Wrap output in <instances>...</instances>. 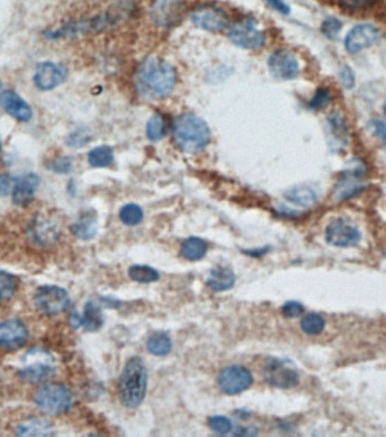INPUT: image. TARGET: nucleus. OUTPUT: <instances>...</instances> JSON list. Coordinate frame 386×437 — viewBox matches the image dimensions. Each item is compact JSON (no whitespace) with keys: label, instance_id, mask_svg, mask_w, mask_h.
<instances>
[{"label":"nucleus","instance_id":"f257e3e1","mask_svg":"<svg viewBox=\"0 0 386 437\" xmlns=\"http://www.w3.org/2000/svg\"><path fill=\"white\" fill-rule=\"evenodd\" d=\"M175 81V70L161 58H147L135 70V89L146 100L168 98L173 92Z\"/></svg>","mask_w":386,"mask_h":437},{"label":"nucleus","instance_id":"f03ea898","mask_svg":"<svg viewBox=\"0 0 386 437\" xmlns=\"http://www.w3.org/2000/svg\"><path fill=\"white\" fill-rule=\"evenodd\" d=\"M148 371L142 357H131L118 380L120 403L128 409L138 408L147 393Z\"/></svg>","mask_w":386,"mask_h":437},{"label":"nucleus","instance_id":"7ed1b4c3","mask_svg":"<svg viewBox=\"0 0 386 437\" xmlns=\"http://www.w3.org/2000/svg\"><path fill=\"white\" fill-rule=\"evenodd\" d=\"M174 141L180 150L185 152H200L211 141V129L204 119L192 113L178 117L174 122Z\"/></svg>","mask_w":386,"mask_h":437},{"label":"nucleus","instance_id":"20e7f679","mask_svg":"<svg viewBox=\"0 0 386 437\" xmlns=\"http://www.w3.org/2000/svg\"><path fill=\"white\" fill-rule=\"evenodd\" d=\"M22 363L23 367L20 368V377L27 383L44 382L55 372V358L49 351L40 347L26 351Z\"/></svg>","mask_w":386,"mask_h":437},{"label":"nucleus","instance_id":"39448f33","mask_svg":"<svg viewBox=\"0 0 386 437\" xmlns=\"http://www.w3.org/2000/svg\"><path fill=\"white\" fill-rule=\"evenodd\" d=\"M69 390L59 383H48L36 390L34 403L41 412L50 416L65 414L72 407Z\"/></svg>","mask_w":386,"mask_h":437},{"label":"nucleus","instance_id":"423d86ee","mask_svg":"<svg viewBox=\"0 0 386 437\" xmlns=\"http://www.w3.org/2000/svg\"><path fill=\"white\" fill-rule=\"evenodd\" d=\"M265 380L274 388L293 389L300 383V374L294 363L276 357H269L263 366Z\"/></svg>","mask_w":386,"mask_h":437},{"label":"nucleus","instance_id":"0eeeda50","mask_svg":"<svg viewBox=\"0 0 386 437\" xmlns=\"http://www.w3.org/2000/svg\"><path fill=\"white\" fill-rule=\"evenodd\" d=\"M34 305L46 315L62 313L70 306L69 294L58 286H42L35 293Z\"/></svg>","mask_w":386,"mask_h":437},{"label":"nucleus","instance_id":"6e6552de","mask_svg":"<svg viewBox=\"0 0 386 437\" xmlns=\"http://www.w3.org/2000/svg\"><path fill=\"white\" fill-rule=\"evenodd\" d=\"M326 240L333 247H352L359 243L361 234L352 221L337 218L326 226Z\"/></svg>","mask_w":386,"mask_h":437},{"label":"nucleus","instance_id":"1a4fd4ad","mask_svg":"<svg viewBox=\"0 0 386 437\" xmlns=\"http://www.w3.org/2000/svg\"><path fill=\"white\" fill-rule=\"evenodd\" d=\"M253 383V377L248 368L231 365L222 368L218 375V386L224 393L237 396L248 390Z\"/></svg>","mask_w":386,"mask_h":437},{"label":"nucleus","instance_id":"9d476101","mask_svg":"<svg viewBox=\"0 0 386 437\" xmlns=\"http://www.w3.org/2000/svg\"><path fill=\"white\" fill-rule=\"evenodd\" d=\"M227 37L233 44L244 49H260L265 44L262 31H260L253 20H241L232 25Z\"/></svg>","mask_w":386,"mask_h":437},{"label":"nucleus","instance_id":"9b49d317","mask_svg":"<svg viewBox=\"0 0 386 437\" xmlns=\"http://www.w3.org/2000/svg\"><path fill=\"white\" fill-rule=\"evenodd\" d=\"M352 167H348L342 173L335 187V198L338 202H343L357 196L358 193H361L365 189V183L363 181L365 167L359 161L352 162Z\"/></svg>","mask_w":386,"mask_h":437},{"label":"nucleus","instance_id":"f8f14e48","mask_svg":"<svg viewBox=\"0 0 386 437\" xmlns=\"http://www.w3.org/2000/svg\"><path fill=\"white\" fill-rule=\"evenodd\" d=\"M191 20L199 29L208 32H220L228 24L227 14L220 7L204 5L193 11Z\"/></svg>","mask_w":386,"mask_h":437},{"label":"nucleus","instance_id":"ddd939ff","mask_svg":"<svg viewBox=\"0 0 386 437\" xmlns=\"http://www.w3.org/2000/svg\"><path fill=\"white\" fill-rule=\"evenodd\" d=\"M68 77V70L64 65L55 64L52 61H44L36 66L33 81L36 89L48 92L58 87Z\"/></svg>","mask_w":386,"mask_h":437},{"label":"nucleus","instance_id":"4468645a","mask_svg":"<svg viewBox=\"0 0 386 437\" xmlns=\"http://www.w3.org/2000/svg\"><path fill=\"white\" fill-rule=\"evenodd\" d=\"M269 70L274 77L281 81L294 79L300 72L297 58L287 50L279 49L269 57Z\"/></svg>","mask_w":386,"mask_h":437},{"label":"nucleus","instance_id":"2eb2a0df","mask_svg":"<svg viewBox=\"0 0 386 437\" xmlns=\"http://www.w3.org/2000/svg\"><path fill=\"white\" fill-rule=\"evenodd\" d=\"M380 38V33L372 24H361L354 26L345 40V46L350 55H354L361 50L367 49L376 44Z\"/></svg>","mask_w":386,"mask_h":437},{"label":"nucleus","instance_id":"dca6fc26","mask_svg":"<svg viewBox=\"0 0 386 437\" xmlns=\"http://www.w3.org/2000/svg\"><path fill=\"white\" fill-rule=\"evenodd\" d=\"M29 331L18 319L7 320L0 323V347L6 351H16L25 345Z\"/></svg>","mask_w":386,"mask_h":437},{"label":"nucleus","instance_id":"f3484780","mask_svg":"<svg viewBox=\"0 0 386 437\" xmlns=\"http://www.w3.org/2000/svg\"><path fill=\"white\" fill-rule=\"evenodd\" d=\"M40 187V178L35 173H27L15 180L12 199L16 206L25 207L32 202L35 193Z\"/></svg>","mask_w":386,"mask_h":437},{"label":"nucleus","instance_id":"a211bd4d","mask_svg":"<svg viewBox=\"0 0 386 437\" xmlns=\"http://www.w3.org/2000/svg\"><path fill=\"white\" fill-rule=\"evenodd\" d=\"M0 107L20 122H29L32 119V107L14 91H4L0 93Z\"/></svg>","mask_w":386,"mask_h":437},{"label":"nucleus","instance_id":"6ab92c4d","mask_svg":"<svg viewBox=\"0 0 386 437\" xmlns=\"http://www.w3.org/2000/svg\"><path fill=\"white\" fill-rule=\"evenodd\" d=\"M150 15L159 25H174L181 18V5L178 0H156Z\"/></svg>","mask_w":386,"mask_h":437},{"label":"nucleus","instance_id":"aec40b11","mask_svg":"<svg viewBox=\"0 0 386 437\" xmlns=\"http://www.w3.org/2000/svg\"><path fill=\"white\" fill-rule=\"evenodd\" d=\"M31 237L40 244H49L59 236V225L49 216H38L29 226Z\"/></svg>","mask_w":386,"mask_h":437},{"label":"nucleus","instance_id":"412c9836","mask_svg":"<svg viewBox=\"0 0 386 437\" xmlns=\"http://www.w3.org/2000/svg\"><path fill=\"white\" fill-rule=\"evenodd\" d=\"M235 273L233 269L226 266H218L209 271L207 278H206V284L211 291L225 292L233 288L235 285Z\"/></svg>","mask_w":386,"mask_h":437},{"label":"nucleus","instance_id":"4be33fe9","mask_svg":"<svg viewBox=\"0 0 386 437\" xmlns=\"http://www.w3.org/2000/svg\"><path fill=\"white\" fill-rule=\"evenodd\" d=\"M98 217L93 210L81 213L77 221L70 226L72 233L83 241L92 240L98 234Z\"/></svg>","mask_w":386,"mask_h":437},{"label":"nucleus","instance_id":"5701e85b","mask_svg":"<svg viewBox=\"0 0 386 437\" xmlns=\"http://www.w3.org/2000/svg\"><path fill=\"white\" fill-rule=\"evenodd\" d=\"M285 198L297 206L307 208L317 204L319 197L317 191L310 185H296L286 191Z\"/></svg>","mask_w":386,"mask_h":437},{"label":"nucleus","instance_id":"b1692460","mask_svg":"<svg viewBox=\"0 0 386 437\" xmlns=\"http://www.w3.org/2000/svg\"><path fill=\"white\" fill-rule=\"evenodd\" d=\"M208 245L198 236L187 237L181 247V254L187 261H199L207 254Z\"/></svg>","mask_w":386,"mask_h":437},{"label":"nucleus","instance_id":"393cba45","mask_svg":"<svg viewBox=\"0 0 386 437\" xmlns=\"http://www.w3.org/2000/svg\"><path fill=\"white\" fill-rule=\"evenodd\" d=\"M85 330L94 332L103 327L104 319L101 308L94 301H88L85 305L84 315L81 317Z\"/></svg>","mask_w":386,"mask_h":437},{"label":"nucleus","instance_id":"a878e982","mask_svg":"<svg viewBox=\"0 0 386 437\" xmlns=\"http://www.w3.org/2000/svg\"><path fill=\"white\" fill-rule=\"evenodd\" d=\"M51 427L46 420L31 418L18 427V436H51Z\"/></svg>","mask_w":386,"mask_h":437},{"label":"nucleus","instance_id":"bb28decb","mask_svg":"<svg viewBox=\"0 0 386 437\" xmlns=\"http://www.w3.org/2000/svg\"><path fill=\"white\" fill-rule=\"evenodd\" d=\"M147 351L154 356H166L172 351V340L165 332H156L147 339Z\"/></svg>","mask_w":386,"mask_h":437},{"label":"nucleus","instance_id":"cd10ccee","mask_svg":"<svg viewBox=\"0 0 386 437\" xmlns=\"http://www.w3.org/2000/svg\"><path fill=\"white\" fill-rule=\"evenodd\" d=\"M128 275L133 282H139V284H152V282H159L161 278L159 271L149 266L145 265L131 266L128 270Z\"/></svg>","mask_w":386,"mask_h":437},{"label":"nucleus","instance_id":"c85d7f7f","mask_svg":"<svg viewBox=\"0 0 386 437\" xmlns=\"http://www.w3.org/2000/svg\"><path fill=\"white\" fill-rule=\"evenodd\" d=\"M114 152L109 146H98L88 152V163L92 167H107L112 164Z\"/></svg>","mask_w":386,"mask_h":437},{"label":"nucleus","instance_id":"c756f323","mask_svg":"<svg viewBox=\"0 0 386 437\" xmlns=\"http://www.w3.org/2000/svg\"><path fill=\"white\" fill-rule=\"evenodd\" d=\"M326 327V321L320 314L309 313L300 321V328L307 336H319L322 334Z\"/></svg>","mask_w":386,"mask_h":437},{"label":"nucleus","instance_id":"7c9ffc66","mask_svg":"<svg viewBox=\"0 0 386 437\" xmlns=\"http://www.w3.org/2000/svg\"><path fill=\"white\" fill-rule=\"evenodd\" d=\"M119 217L127 226H135L142 222L144 211L142 207L135 204H128L120 209Z\"/></svg>","mask_w":386,"mask_h":437},{"label":"nucleus","instance_id":"2f4dec72","mask_svg":"<svg viewBox=\"0 0 386 437\" xmlns=\"http://www.w3.org/2000/svg\"><path fill=\"white\" fill-rule=\"evenodd\" d=\"M18 289V279L11 273L0 271V303L6 302Z\"/></svg>","mask_w":386,"mask_h":437},{"label":"nucleus","instance_id":"473e14b6","mask_svg":"<svg viewBox=\"0 0 386 437\" xmlns=\"http://www.w3.org/2000/svg\"><path fill=\"white\" fill-rule=\"evenodd\" d=\"M328 124L331 128L332 135L335 137L338 143L341 145L346 144L348 141V128L342 117L339 113H335L328 118Z\"/></svg>","mask_w":386,"mask_h":437},{"label":"nucleus","instance_id":"72a5a7b5","mask_svg":"<svg viewBox=\"0 0 386 437\" xmlns=\"http://www.w3.org/2000/svg\"><path fill=\"white\" fill-rule=\"evenodd\" d=\"M164 119L161 115H154L146 124V133L152 141H161L165 135Z\"/></svg>","mask_w":386,"mask_h":437},{"label":"nucleus","instance_id":"f704fd0d","mask_svg":"<svg viewBox=\"0 0 386 437\" xmlns=\"http://www.w3.org/2000/svg\"><path fill=\"white\" fill-rule=\"evenodd\" d=\"M208 426L217 434H227L232 431V422L224 416H213L208 420Z\"/></svg>","mask_w":386,"mask_h":437},{"label":"nucleus","instance_id":"c9c22d12","mask_svg":"<svg viewBox=\"0 0 386 437\" xmlns=\"http://www.w3.org/2000/svg\"><path fill=\"white\" fill-rule=\"evenodd\" d=\"M330 102H331V94H330V92H328V89H317L315 96L310 101L309 105L312 110L320 111V110L326 109L330 104Z\"/></svg>","mask_w":386,"mask_h":437},{"label":"nucleus","instance_id":"e433bc0d","mask_svg":"<svg viewBox=\"0 0 386 437\" xmlns=\"http://www.w3.org/2000/svg\"><path fill=\"white\" fill-rule=\"evenodd\" d=\"M339 4L350 12H361L374 6L375 0H339Z\"/></svg>","mask_w":386,"mask_h":437},{"label":"nucleus","instance_id":"4c0bfd02","mask_svg":"<svg viewBox=\"0 0 386 437\" xmlns=\"http://www.w3.org/2000/svg\"><path fill=\"white\" fill-rule=\"evenodd\" d=\"M341 27H342V24H341L340 20L335 18H328L323 20L321 30L326 38L335 39L340 32Z\"/></svg>","mask_w":386,"mask_h":437},{"label":"nucleus","instance_id":"58836bf2","mask_svg":"<svg viewBox=\"0 0 386 437\" xmlns=\"http://www.w3.org/2000/svg\"><path fill=\"white\" fill-rule=\"evenodd\" d=\"M90 141L91 135L87 130L78 129L70 133L69 137L67 138L66 144L74 148H79V147L85 146Z\"/></svg>","mask_w":386,"mask_h":437},{"label":"nucleus","instance_id":"ea45409f","mask_svg":"<svg viewBox=\"0 0 386 437\" xmlns=\"http://www.w3.org/2000/svg\"><path fill=\"white\" fill-rule=\"evenodd\" d=\"M46 167L58 174H67L72 170V161L69 157L65 156V157H59L50 162Z\"/></svg>","mask_w":386,"mask_h":437},{"label":"nucleus","instance_id":"a19ab883","mask_svg":"<svg viewBox=\"0 0 386 437\" xmlns=\"http://www.w3.org/2000/svg\"><path fill=\"white\" fill-rule=\"evenodd\" d=\"M281 312H283L284 317L287 319H294L302 315L304 306L302 303L297 302V301H289L281 308Z\"/></svg>","mask_w":386,"mask_h":437},{"label":"nucleus","instance_id":"79ce46f5","mask_svg":"<svg viewBox=\"0 0 386 437\" xmlns=\"http://www.w3.org/2000/svg\"><path fill=\"white\" fill-rule=\"evenodd\" d=\"M341 84L346 89H352L354 85V76L352 70L348 66H343L339 72Z\"/></svg>","mask_w":386,"mask_h":437},{"label":"nucleus","instance_id":"37998d69","mask_svg":"<svg viewBox=\"0 0 386 437\" xmlns=\"http://www.w3.org/2000/svg\"><path fill=\"white\" fill-rule=\"evenodd\" d=\"M14 181L15 178L9 174H0V196L6 197L11 193Z\"/></svg>","mask_w":386,"mask_h":437},{"label":"nucleus","instance_id":"c03bdc74","mask_svg":"<svg viewBox=\"0 0 386 437\" xmlns=\"http://www.w3.org/2000/svg\"><path fill=\"white\" fill-rule=\"evenodd\" d=\"M269 6L271 8L277 11L278 13L283 15H288L291 13V8L284 0H267Z\"/></svg>","mask_w":386,"mask_h":437},{"label":"nucleus","instance_id":"a18cd8bd","mask_svg":"<svg viewBox=\"0 0 386 437\" xmlns=\"http://www.w3.org/2000/svg\"><path fill=\"white\" fill-rule=\"evenodd\" d=\"M271 250L270 247H262V249H259V250H243V254H246V256H262L265 254H268L269 251Z\"/></svg>","mask_w":386,"mask_h":437},{"label":"nucleus","instance_id":"49530a36","mask_svg":"<svg viewBox=\"0 0 386 437\" xmlns=\"http://www.w3.org/2000/svg\"><path fill=\"white\" fill-rule=\"evenodd\" d=\"M69 322L72 328L75 329H78L83 325V320H81V315H79L77 312H74V313L70 315Z\"/></svg>","mask_w":386,"mask_h":437},{"label":"nucleus","instance_id":"de8ad7c7","mask_svg":"<svg viewBox=\"0 0 386 437\" xmlns=\"http://www.w3.org/2000/svg\"><path fill=\"white\" fill-rule=\"evenodd\" d=\"M258 433V429L254 427H250V429H244L241 431H237V436H255Z\"/></svg>","mask_w":386,"mask_h":437},{"label":"nucleus","instance_id":"09e8293b","mask_svg":"<svg viewBox=\"0 0 386 437\" xmlns=\"http://www.w3.org/2000/svg\"><path fill=\"white\" fill-rule=\"evenodd\" d=\"M1 150H3V144H1V139H0V155H1Z\"/></svg>","mask_w":386,"mask_h":437},{"label":"nucleus","instance_id":"8fccbe9b","mask_svg":"<svg viewBox=\"0 0 386 437\" xmlns=\"http://www.w3.org/2000/svg\"><path fill=\"white\" fill-rule=\"evenodd\" d=\"M383 110H384V112H385V115H386V98H385V102H384Z\"/></svg>","mask_w":386,"mask_h":437},{"label":"nucleus","instance_id":"3c124183","mask_svg":"<svg viewBox=\"0 0 386 437\" xmlns=\"http://www.w3.org/2000/svg\"><path fill=\"white\" fill-rule=\"evenodd\" d=\"M0 89H1V81H0Z\"/></svg>","mask_w":386,"mask_h":437}]
</instances>
